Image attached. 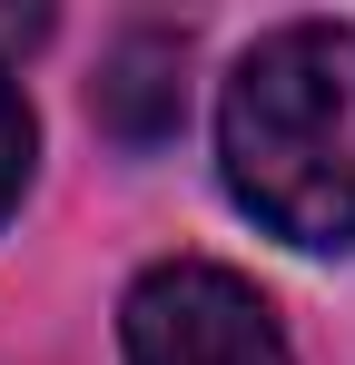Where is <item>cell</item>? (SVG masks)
<instances>
[{
	"instance_id": "cell-1",
	"label": "cell",
	"mask_w": 355,
	"mask_h": 365,
	"mask_svg": "<svg viewBox=\"0 0 355 365\" xmlns=\"http://www.w3.org/2000/svg\"><path fill=\"white\" fill-rule=\"evenodd\" d=\"M227 187L296 247H355V30L296 20L257 40L217 109Z\"/></svg>"
},
{
	"instance_id": "cell-2",
	"label": "cell",
	"mask_w": 355,
	"mask_h": 365,
	"mask_svg": "<svg viewBox=\"0 0 355 365\" xmlns=\"http://www.w3.org/2000/svg\"><path fill=\"white\" fill-rule=\"evenodd\" d=\"M118 336H128V365H287L277 306L207 257L148 267L118 306Z\"/></svg>"
},
{
	"instance_id": "cell-3",
	"label": "cell",
	"mask_w": 355,
	"mask_h": 365,
	"mask_svg": "<svg viewBox=\"0 0 355 365\" xmlns=\"http://www.w3.org/2000/svg\"><path fill=\"white\" fill-rule=\"evenodd\" d=\"M187 40L178 30H128L109 50V69H99V119L128 138V148H158L178 128V99H187Z\"/></svg>"
},
{
	"instance_id": "cell-4",
	"label": "cell",
	"mask_w": 355,
	"mask_h": 365,
	"mask_svg": "<svg viewBox=\"0 0 355 365\" xmlns=\"http://www.w3.org/2000/svg\"><path fill=\"white\" fill-rule=\"evenodd\" d=\"M20 178H30V109H20V79L0 69V217H10Z\"/></svg>"
}]
</instances>
